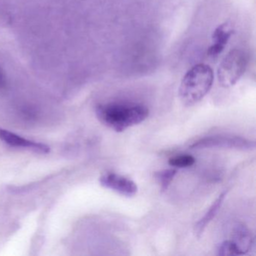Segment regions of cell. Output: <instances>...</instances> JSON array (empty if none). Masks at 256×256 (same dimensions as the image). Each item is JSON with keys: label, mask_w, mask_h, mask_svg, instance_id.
<instances>
[{"label": "cell", "mask_w": 256, "mask_h": 256, "mask_svg": "<svg viewBox=\"0 0 256 256\" xmlns=\"http://www.w3.org/2000/svg\"><path fill=\"white\" fill-rule=\"evenodd\" d=\"M98 120L116 132L144 122L149 116V109L138 103L110 102L97 106Z\"/></svg>", "instance_id": "obj_1"}, {"label": "cell", "mask_w": 256, "mask_h": 256, "mask_svg": "<svg viewBox=\"0 0 256 256\" xmlns=\"http://www.w3.org/2000/svg\"><path fill=\"white\" fill-rule=\"evenodd\" d=\"M214 71L206 64H197L190 68L181 80L179 96L186 106L202 101L210 92L214 83Z\"/></svg>", "instance_id": "obj_2"}, {"label": "cell", "mask_w": 256, "mask_h": 256, "mask_svg": "<svg viewBox=\"0 0 256 256\" xmlns=\"http://www.w3.org/2000/svg\"><path fill=\"white\" fill-rule=\"evenodd\" d=\"M248 54L242 49L234 48L228 53L217 70L220 86L229 88L238 83L246 70Z\"/></svg>", "instance_id": "obj_3"}, {"label": "cell", "mask_w": 256, "mask_h": 256, "mask_svg": "<svg viewBox=\"0 0 256 256\" xmlns=\"http://www.w3.org/2000/svg\"><path fill=\"white\" fill-rule=\"evenodd\" d=\"M191 149H210V148H224L238 150L241 151H251L256 148V142L241 136L232 134H215L202 138L193 142Z\"/></svg>", "instance_id": "obj_4"}, {"label": "cell", "mask_w": 256, "mask_h": 256, "mask_svg": "<svg viewBox=\"0 0 256 256\" xmlns=\"http://www.w3.org/2000/svg\"><path fill=\"white\" fill-rule=\"evenodd\" d=\"M102 186L115 192L124 197H134L137 194L138 186L132 180L116 173H106L100 178Z\"/></svg>", "instance_id": "obj_5"}, {"label": "cell", "mask_w": 256, "mask_h": 256, "mask_svg": "<svg viewBox=\"0 0 256 256\" xmlns=\"http://www.w3.org/2000/svg\"><path fill=\"white\" fill-rule=\"evenodd\" d=\"M0 139L14 148H26L40 154H48L50 151V146L44 144L28 140L5 128H0Z\"/></svg>", "instance_id": "obj_6"}, {"label": "cell", "mask_w": 256, "mask_h": 256, "mask_svg": "<svg viewBox=\"0 0 256 256\" xmlns=\"http://www.w3.org/2000/svg\"><path fill=\"white\" fill-rule=\"evenodd\" d=\"M233 34V28L228 22L218 25L212 32V44L208 48V56L216 59L224 52Z\"/></svg>", "instance_id": "obj_7"}, {"label": "cell", "mask_w": 256, "mask_h": 256, "mask_svg": "<svg viewBox=\"0 0 256 256\" xmlns=\"http://www.w3.org/2000/svg\"><path fill=\"white\" fill-rule=\"evenodd\" d=\"M236 247L239 256L246 254L252 245L253 238L250 229L242 224L238 223L234 228L232 239L230 240Z\"/></svg>", "instance_id": "obj_8"}, {"label": "cell", "mask_w": 256, "mask_h": 256, "mask_svg": "<svg viewBox=\"0 0 256 256\" xmlns=\"http://www.w3.org/2000/svg\"><path fill=\"white\" fill-rule=\"evenodd\" d=\"M228 191H224L216 198L215 200L212 202L209 209L208 210L204 215L197 222L196 226H194V233L198 238L202 236L203 232H204L208 224L212 222V220L215 218L216 216L218 214L221 208L222 205L223 204L224 199L227 196Z\"/></svg>", "instance_id": "obj_9"}, {"label": "cell", "mask_w": 256, "mask_h": 256, "mask_svg": "<svg viewBox=\"0 0 256 256\" xmlns=\"http://www.w3.org/2000/svg\"><path fill=\"white\" fill-rule=\"evenodd\" d=\"M176 174V169H166L156 172L155 178L160 185L162 191L167 190Z\"/></svg>", "instance_id": "obj_10"}, {"label": "cell", "mask_w": 256, "mask_h": 256, "mask_svg": "<svg viewBox=\"0 0 256 256\" xmlns=\"http://www.w3.org/2000/svg\"><path fill=\"white\" fill-rule=\"evenodd\" d=\"M196 162V158L191 155L182 154V155L175 156L169 158V166L178 168H184L192 166Z\"/></svg>", "instance_id": "obj_11"}, {"label": "cell", "mask_w": 256, "mask_h": 256, "mask_svg": "<svg viewBox=\"0 0 256 256\" xmlns=\"http://www.w3.org/2000/svg\"><path fill=\"white\" fill-rule=\"evenodd\" d=\"M218 256H239L238 250L230 240H226L218 246L217 250Z\"/></svg>", "instance_id": "obj_12"}, {"label": "cell", "mask_w": 256, "mask_h": 256, "mask_svg": "<svg viewBox=\"0 0 256 256\" xmlns=\"http://www.w3.org/2000/svg\"><path fill=\"white\" fill-rule=\"evenodd\" d=\"M6 84V78L4 70L0 66V88H4Z\"/></svg>", "instance_id": "obj_13"}]
</instances>
